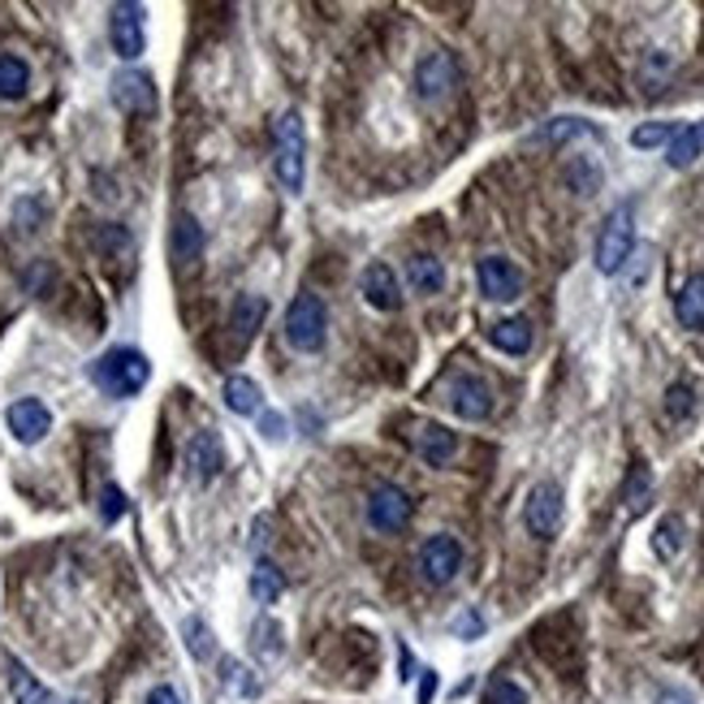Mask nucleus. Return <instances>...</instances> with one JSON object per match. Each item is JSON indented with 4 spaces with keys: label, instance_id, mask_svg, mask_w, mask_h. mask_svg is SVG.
I'll return each instance as SVG.
<instances>
[{
    "label": "nucleus",
    "instance_id": "nucleus-18",
    "mask_svg": "<svg viewBox=\"0 0 704 704\" xmlns=\"http://www.w3.org/2000/svg\"><path fill=\"white\" fill-rule=\"evenodd\" d=\"M264 320H269V298L264 294H238L234 298V307H229V325H234V333L242 338V342H251L260 329H264Z\"/></svg>",
    "mask_w": 704,
    "mask_h": 704
},
{
    "label": "nucleus",
    "instance_id": "nucleus-8",
    "mask_svg": "<svg viewBox=\"0 0 704 704\" xmlns=\"http://www.w3.org/2000/svg\"><path fill=\"white\" fill-rule=\"evenodd\" d=\"M458 87V61L454 53H428L416 66V95L423 104H441Z\"/></svg>",
    "mask_w": 704,
    "mask_h": 704
},
{
    "label": "nucleus",
    "instance_id": "nucleus-38",
    "mask_svg": "<svg viewBox=\"0 0 704 704\" xmlns=\"http://www.w3.org/2000/svg\"><path fill=\"white\" fill-rule=\"evenodd\" d=\"M147 704H186V701L178 696V688L160 683V688H151V692H147Z\"/></svg>",
    "mask_w": 704,
    "mask_h": 704
},
{
    "label": "nucleus",
    "instance_id": "nucleus-7",
    "mask_svg": "<svg viewBox=\"0 0 704 704\" xmlns=\"http://www.w3.org/2000/svg\"><path fill=\"white\" fill-rule=\"evenodd\" d=\"M463 570V545L454 541V536H445V532H436V536H428L420 545V575L423 583H432V588H445V583H454V575Z\"/></svg>",
    "mask_w": 704,
    "mask_h": 704
},
{
    "label": "nucleus",
    "instance_id": "nucleus-34",
    "mask_svg": "<svg viewBox=\"0 0 704 704\" xmlns=\"http://www.w3.org/2000/svg\"><path fill=\"white\" fill-rule=\"evenodd\" d=\"M674 135H679V126H674V122H648V126H635L632 143L648 151V147H670Z\"/></svg>",
    "mask_w": 704,
    "mask_h": 704
},
{
    "label": "nucleus",
    "instance_id": "nucleus-13",
    "mask_svg": "<svg viewBox=\"0 0 704 704\" xmlns=\"http://www.w3.org/2000/svg\"><path fill=\"white\" fill-rule=\"evenodd\" d=\"M411 450L420 454L428 467H450L454 454H458V436H454L445 423L423 420L416 423V432H411Z\"/></svg>",
    "mask_w": 704,
    "mask_h": 704
},
{
    "label": "nucleus",
    "instance_id": "nucleus-9",
    "mask_svg": "<svg viewBox=\"0 0 704 704\" xmlns=\"http://www.w3.org/2000/svg\"><path fill=\"white\" fill-rule=\"evenodd\" d=\"M411 497L402 493L398 485H376L372 497H367V523L376 532H402L411 523Z\"/></svg>",
    "mask_w": 704,
    "mask_h": 704
},
{
    "label": "nucleus",
    "instance_id": "nucleus-29",
    "mask_svg": "<svg viewBox=\"0 0 704 704\" xmlns=\"http://www.w3.org/2000/svg\"><path fill=\"white\" fill-rule=\"evenodd\" d=\"M652 549H657V558H661V563H674V558L683 554V523H679L674 514L657 523V532H652Z\"/></svg>",
    "mask_w": 704,
    "mask_h": 704
},
{
    "label": "nucleus",
    "instance_id": "nucleus-39",
    "mask_svg": "<svg viewBox=\"0 0 704 704\" xmlns=\"http://www.w3.org/2000/svg\"><path fill=\"white\" fill-rule=\"evenodd\" d=\"M480 632H485V618H480V614H472V610L454 623V635H480Z\"/></svg>",
    "mask_w": 704,
    "mask_h": 704
},
{
    "label": "nucleus",
    "instance_id": "nucleus-32",
    "mask_svg": "<svg viewBox=\"0 0 704 704\" xmlns=\"http://www.w3.org/2000/svg\"><path fill=\"white\" fill-rule=\"evenodd\" d=\"M182 635H186V652H191L195 661H212V657H216V639H212L204 618H186V623H182Z\"/></svg>",
    "mask_w": 704,
    "mask_h": 704
},
{
    "label": "nucleus",
    "instance_id": "nucleus-27",
    "mask_svg": "<svg viewBox=\"0 0 704 704\" xmlns=\"http://www.w3.org/2000/svg\"><path fill=\"white\" fill-rule=\"evenodd\" d=\"M9 688H13V701L18 704H53L48 688H39L22 661H9Z\"/></svg>",
    "mask_w": 704,
    "mask_h": 704
},
{
    "label": "nucleus",
    "instance_id": "nucleus-14",
    "mask_svg": "<svg viewBox=\"0 0 704 704\" xmlns=\"http://www.w3.org/2000/svg\"><path fill=\"white\" fill-rule=\"evenodd\" d=\"M113 104L122 109V113H151L156 109V82H151V73L143 70H122L113 73Z\"/></svg>",
    "mask_w": 704,
    "mask_h": 704
},
{
    "label": "nucleus",
    "instance_id": "nucleus-4",
    "mask_svg": "<svg viewBox=\"0 0 704 704\" xmlns=\"http://www.w3.org/2000/svg\"><path fill=\"white\" fill-rule=\"evenodd\" d=\"M635 251V208L632 204H618V208L605 216L601 225V238H597V269L605 277L623 273V264L632 260Z\"/></svg>",
    "mask_w": 704,
    "mask_h": 704
},
{
    "label": "nucleus",
    "instance_id": "nucleus-10",
    "mask_svg": "<svg viewBox=\"0 0 704 704\" xmlns=\"http://www.w3.org/2000/svg\"><path fill=\"white\" fill-rule=\"evenodd\" d=\"M109 39H113V53H117L122 61H139L143 48H147L143 4H113V13H109Z\"/></svg>",
    "mask_w": 704,
    "mask_h": 704
},
{
    "label": "nucleus",
    "instance_id": "nucleus-23",
    "mask_svg": "<svg viewBox=\"0 0 704 704\" xmlns=\"http://www.w3.org/2000/svg\"><path fill=\"white\" fill-rule=\"evenodd\" d=\"M407 285H411L416 294H436V289L445 285L441 260H436V256H411V260H407Z\"/></svg>",
    "mask_w": 704,
    "mask_h": 704
},
{
    "label": "nucleus",
    "instance_id": "nucleus-41",
    "mask_svg": "<svg viewBox=\"0 0 704 704\" xmlns=\"http://www.w3.org/2000/svg\"><path fill=\"white\" fill-rule=\"evenodd\" d=\"M70 704H87V701H70Z\"/></svg>",
    "mask_w": 704,
    "mask_h": 704
},
{
    "label": "nucleus",
    "instance_id": "nucleus-25",
    "mask_svg": "<svg viewBox=\"0 0 704 704\" xmlns=\"http://www.w3.org/2000/svg\"><path fill=\"white\" fill-rule=\"evenodd\" d=\"M31 87V70L22 57L13 53H0V100H22Z\"/></svg>",
    "mask_w": 704,
    "mask_h": 704
},
{
    "label": "nucleus",
    "instance_id": "nucleus-17",
    "mask_svg": "<svg viewBox=\"0 0 704 704\" xmlns=\"http://www.w3.org/2000/svg\"><path fill=\"white\" fill-rule=\"evenodd\" d=\"M169 256H173V264H178V269H191V264L204 256V225H200L191 212H178V216H173Z\"/></svg>",
    "mask_w": 704,
    "mask_h": 704
},
{
    "label": "nucleus",
    "instance_id": "nucleus-40",
    "mask_svg": "<svg viewBox=\"0 0 704 704\" xmlns=\"http://www.w3.org/2000/svg\"><path fill=\"white\" fill-rule=\"evenodd\" d=\"M432 696H436V670H423V679H420V704H432Z\"/></svg>",
    "mask_w": 704,
    "mask_h": 704
},
{
    "label": "nucleus",
    "instance_id": "nucleus-11",
    "mask_svg": "<svg viewBox=\"0 0 704 704\" xmlns=\"http://www.w3.org/2000/svg\"><path fill=\"white\" fill-rule=\"evenodd\" d=\"M476 282H480V294L489 303H514L523 294V273L519 264H510L506 256H485L476 264Z\"/></svg>",
    "mask_w": 704,
    "mask_h": 704
},
{
    "label": "nucleus",
    "instance_id": "nucleus-31",
    "mask_svg": "<svg viewBox=\"0 0 704 704\" xmlns=\"http://www.w3.org/2000/svg\"><path fill=\"white\" fill-rule=\"evenodd\" d=\"M666 416L674 423L696 416V385H692V381H674V385L666 389Z\"/></svg>",
    "mask_w": 704,
    "mask_h": 704
},
{
    "label": "nucleus",
    "instance_id": "nucleus-6",
    "mask_svg": "<svg viewBox=\"0 0 704 704\" xmlns=\"http://www.w3.org/2000/svg\"><path fill=\"white\" fill-rule=\"evenodd\" d=\"M563 514H566V501H563V489L554 480H541L532 493H527V506H523V527L541 541L558 536L563 527Z\"/></svg>",
    "mask_w": 704,
    "mask_h": 704
},
{
    "label": "nucleus",
    "instance_id": "nucleus-35",
    "mask_svg": "<svg viewBox=\"0 0 704 704\" xmlns=\"http://www.w3.org/2000/svg\"><path fill=\"white\" fill-rule=\"evenodd\" d=\"M485 704H527V692L514 679H493L485 688Z\"/></svg>",
    "mask_w": 704,
    "mask_h": 704
},
{
    "label": "nucleus",
    "instance_id": "nucleus-3",
    "mask_svg": "<svg viewBox=\"0 0 704 704\" xmlns=\"http://www.w3.org/2000/svg\"><path fill=\"white\" fill-rule=\"evenodd\" d=\"M285 342L298 354H316L325 347V333H329V311L320 303V294L311 289H298L285 307Z\"/></svg>",
    "mask_w": 704,
    "mask_h": 704
},
{
    "label": "nucleus",
    "instance_id": "nucleus-20",
    "mask_svg": "<svg viewBox=\"0 0 704 704\" xmlns=\"http://www.w3.org/2000/svg\"><path fill=\"white\" fill-rule=\"evenodd\" d=\"M674 316L683 329H704V273H692L674 294Z\"/></svg>",
    "mask_w": 704,
    "mask_h": 704
},
{
    "label": "nucleus",
    "instance_id": "nucleus-1",
    "mask_svg": "<svg viewBox=\"0 0 704 704\" xmlns=\"http://www.w3.org/2000/svg\"><path fill=\"white\" fill-rule=\"evenodd\" d=\"M91 381H95L100 394L126 402V398L143 394V385L151 381V363L135 347H113V351H104L91 363Z\"/></svg>",
    "mask_w": 704,
    "mask_h": 704
},
{
    "label": "nucleus",
    "instance_id": "nucleus-2",
    "mask_svg": "<svg viewBox=\"0 0 704 704\" xmlns=\"http://www.w3.org/2000/svg\"><path fill=\"white\" fill-rule=\"evenodd\" d=\"M273 139H277V182H282L289 195L303 191L307 182V130H303V113L298 109H285L273 126Z\"/></svg>",
    "mask_w": 704,
    "mask_h": 704
},
{
    "label": "nucleus",
    "instance_id": "nucleus-37",
    "mask_svg": "<svg viewBox=\"0 0 704 704\" xmlns=\"http://www.w3.org/2000/svg\"><path fill=\"white\" fill-rule=\"evenodd\" d=\"M260 436H269L273 445L285 441V416H277L273 407H264V411H260Z\"/></svg>",
    "mask_w": 704,
    "mask_h": 704
},
{
    "label": "nucleus",
    "instance_id": "nucleus-5",
    "mask_svg": "<svg viewBox=\"0 0 704 704\" xmlns=\"http://www.w3.org/2000/svg\"><path fill=\"white\" fill-rule=\"evenodd\" d=\"M445 402H450V411H454L458 420L467 423H480L493 416V389H489V381L476 376V372H458V376L445 385Z\"/></svg>",
    "mask_w": 704,
    "mask_h": 704
},
{
    "label": "nucleus",
    "instance_id": "nucleus-16",
    "mask_svg": "<svg viewBox=\"0 0 704 704\" xmlns=\"http://www.w3.org/2000/svg\"><path fill=\"white\" fill-rule=\"evenodd\" d=\"M220 467H225V445H220V436L216 432H195L191 436V445H186V472L200 480V485H212L216 476H220Z\"/></svg>",
    "mask_w": 704,
    "mask_h": 704
},
{
    "label": "nucleus",
    "instance_id": "nucleus-24",
    "mask_svg": "<svg viewBox=\"0 0 704 704\" xmlns=\"http://www.w3.org/2000/svg\"><path fill=\"white\" fill-rule=\"evenodd\" d=\"M247 588H251V597H256L260 605H277V601H282V592H285V575L273 563H256Z\"/></svg>",
    "mask_w": 704,
    "mask_h": 704
},
{
    "label": "nucleus",
    "instance_id": "nucleus-19",
    "mask_svg": "<svg viewBox=\"0 0 704 704\" xmlns=\"http://www.w3.org/2000/svg\"><path fill=\"white\" fill-rule=\"evenodd\" d=\"M220 398H225V407L234 416H260L264 411V394H260V385L251 376H225Z\"/></svg>",
    "mask_w": 704,
    "mask_h": 704
},
{
    "label": "nucleus",
    "instance_id": "nucleus-26",
    "mask_svg": "<svg viewBox=\"0 0 704 704\" xmlns=\"http://www.w3.org/2000/svg\"><path fill=\"white\" fill-rule=\"evenodd\" d=\"M566 186H570L575 195H597V191H601V164L588 160V156H575V160L566 164Z\"/></svg>",
    "mask_w": 704,
    "mask_h": 704
},
{
    "label": "nucleus",
    "instance_id": "nucleus-22",
    "mask_svg": "<svg viewBox=\"0 0 704 704\" xmlns=\"http://www.w3.org/2000/svg\"><path fill=\"white\" fill-rule=\"evenodd\" d=\"M489 342H493L497 351H506V354H527V351H532V325H527L523 316L497 320L493 329H489Z\"/></svg>",
    "mask_w": 704,
    "mask_h": 704
},
{
    "label": "nucleus",
    "instance_id": "nucleus-21",
    "mask_svg": "<svg viewBox=\"0 0 704 704\" xmlns=\"http://www.w3.org/2000/svg\"><path fill=\"white\" fill-rule=\"evenodd\" d=\"M701 156H704V122L683 126V130L674 135V143L666 147V164H670V169H692Z\"/></svg>",
    "mask_w": 704,
    "mask_h": 704
},
{
    "label": "nucleus",
    "instance_id": "nucleus-36",
    "mask_svg": "<svg viewBox=\"0 0 704 704\" xmlns=\"http://www.w3.org/2000/svg\"><path fill=\"white\" fill-rule=\"evenodd\" d=\"M122 514H126V493H122L117 485H104V489H100V519H104V523H117Z\"/></svg>",
    "mask_w": 704,
    "mask_h": 704
},
{
    "label": "nucleus",
    "instance_id": "nucleus-28",
    "mask_svg": "<svg viewBox=\"0 0 704 704\" xmlns=\"http://www.w3.org/2000/svg\"><path fill=\"white\" fill-rule=\"evenodd\" d=\"M623 501H627V514H644L648 501H652V472L644 463H635L627 485H623Z\"/></svg>",
    "mask_w": 704,
    "mask_h": 704
},
{
    "label": "nucleus",
    "instance_id": "nucleus-33",
    "mask_svg": "<svg viewBox=\"0 0 704 704\" xmlns=\"http://www.w3.org/2000/svg\"><path fill=\"white\" fill-rule=\"evenodd\" d=\"M575 135H597V130H592L588 122H579V117H554V122H549V126H541L532 139H536V143H554V147H558V143L575 139Z\"/></svg>",
    "mask_w": 704,
    "mask_h": 704
},
{
    "label": "nucleus",
    "instance_id": "nucleus-12",
    "mask_svg": "<svg viewBox=\"0 0 704 704\" xmlns=\"http://www.w3.org/2000/svg\"><path fill=\"white\" fill-rule=\"evenodd\" d=\"M4 423H9L13 441H22V445H39V441L53 432V411H48L39 398H18V402H9Z\"/></svg>",
    "mask_w": 704,
    "mask_h": 704
},
{
    "label": "nucleus",
    "instance_id": "nucleus-30",
    "mask_svg": "<svg viewBox=\"0 0 704 704\" xmlns=\"http://www.w3.org/2000/svg\"><path fill=\"white\" fill-rule=\"evenodd\" d=\"M251 648H256V657L260 661H277L282 657V627L273 623V618H256V627H251Z\"/></svg>",
    "mask_w": 704,
    "mask_h": 704
},
{
    "label": "nucleus",
    "instance_id": "nucleus-15",
    "mask_svg": "<svg viewBox=\"0 0 704 704\" xmlns=\"http://www.w3.org/2000/svg\"><path fill=\"white\" fill-rule=\"evenodd\" d=\"M359 294L376 311H398L402 307V285H398L389 264H367L363 277H359Z\"/></svg>",
    "mask_w": 704,
    "mask_h": 704
}]
</instances>
